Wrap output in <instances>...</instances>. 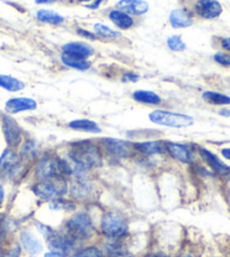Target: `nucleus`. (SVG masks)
Listing matches in <instances>:
<instances>
[{
  "mask_svg": "<svg viewBox=\"0 0 230 257\" xmlns=\"http://www.w3.org/2000/svg\"><path fill=\"white\" fill-rule=\"evenodd\" d=\"M75 2L79 3V4H89V3L93 2V0H75Z\"/></svg>",
  "mask_w": 230,
  "mask_h": 257,
  "instance_id": "49",
  "label": "nucleus"
},
{
  "mask_svg": "<svg viewBox=\"0 0 230 257\" xmlns=\"http://www.w3.org/2000/svg\"><path fill=\"white\" fill-rule=\"evenodd\" d=\"M30 191L40 204H45L59 197L68 196L69 181L61 175L50 180L33 181Z\"/></svg>",
  "mask_w": 230,
  "mask_h": 257,
  "instance_id": "5",
  "label": "nucleus"
},
{
  "mask_svg": "<svg viewBox=\"0 0 230 257\" xmlns=\"http://www.w3.org/2000/svg\"><path fill=\"white\" fill-rule=\"evenodd\" d=\"M99 240L129 241L130 222L127 215L115 209L104 210L98 219Z\"/></svg>",
  "mask_w": 230,
  "mask_h": 257,
  "instance_id": "4",
  "label": "nucleus"
},
{
  "mask_svg": "<svg viewBox=\"0 0 230 257\" xmlns=\"http://www.w3.org/2000/svg\"><path fill=\"white\" fill-rule=\"evenodd\" d=\"M106 257H138V256L133 253L129 247H127V248H123L121 250L114 251V253L107 254Z\"/></svg>",
  "mask_w": 230,
  "mask_h": 257,
  "instance_id": "39",
  "label": "nucleus"
},
{
  "mask_svg": "<svg viewBox=\"0 0 230 257\" xmlns=\"http://www.w3.org/2000/svg\"><path fill=\"white\" fill-rule=\"evenodd\" d=\"M68 181V196L79 205L94 203L97 200L99 189L93 173L73 166V174Z\"/></svg>",
  "mask_w": 230,
  "mask_h": 257,
  "instance_id": "3",
  "label": "nucleus"
},
{
  "mask_svg": "<svg viewBox=\"0 0 230 257\" xmlns=\"http://www.w3.org/2000/svg\"><path fill=\"white\" fill-rule=\"evenodd\" d=\"M33 227L35 229V231L38 232L41 237H42V239L44 241H47L49 238H51L58 229L56 227H53L52 224L42 221V220H38V219L33 220Z\"/></svg>",
  "mask_w": 230,
  "mask_h": 257,
  "instance_id": "32",
  "label": "nucleus"
},
{
  "mask_svg": "<svg viewBox=\"0 0 230 257\" xmlns=\"http://www.w3.org/2000/svg\"><path fill=\"white\" fill-rule=\"evenodd\" d=\"M0 128L8 148L18 149L22 142L26 138L24 128L21 126L20 123L15 117L6 112L0 113Z\"/></svg>",
  "mask_w": 230,
  "mask_h": 257,
  "instance_id": "10",
  "label": "nucleus"
},
{
  "mask_svg": "<svg viewBox=\"0 0 230 257\" xmlns=\"http://www.w3.org/2000/svg\"><path fill=\"white\" fill-rule=\"evenodd\" d=\"M71 257H106V254L98 240L80 246Z\"/></svg>",
  "mask_w": 230,
  "mask_h": 257,
  "instance_id": "26",
  "label": "nucleus"
},
{
  "mask_svg": "<svg viewBox=\"0 0 230 257\" xmlns=\"http://www.w3.org/2000/svg\"><path fill=\"white\" fill-rule=\"evenodd\" d=\"M168 21L173 29H188L194 24V14L186 8H175L169 14Z\"/></svg>",
  "mask_w": 230,
  "mask_h": 257,
  "instance_id": "17",
  "label": "nucleus"
},
{
  "mask_svg": "<svg viewBox=\"0 0 230 257\" xmlns=\"http://www.w3.org/2000/svg\"><path fill=\"white\" fill-rule=\"evenodd\" d=\"M60 228L81 244L99 240L98 221H96L90 203L80 205L75 212L67 215Z\"/></svg>",
  "mask_w": 230,
  "mask_h": 257,
  "instance_id": "1",
  "label": "nucleus"
},
{
  "mask_svg": "<svg viewBox=\"0 0 230 257\" xmlns=\"http://www.w3.org/2000/svg\"><path fill=\"white\" fill-rule=\"evenodd\" d=\"M43 257H70L63 253H60V251L57 250H50L48 249L47 251H44L43 253Z\"/></svg>",
  "mask_w": 230,
  "mask_h": 257,
  "instance_id": "44",
  "label": "nucleus"
},
{
  "mask_svg": "<svg viewBox=\"0 0 230 257\" xmlns=\"http://www.w3.org/2000/svg\"><path fill=\"white\" fill-rule=\"evenodd\" d=\"M17 151L21 160L31 165L35 163V160L40 157L41 153H42L40 149L39 142L33 139V138H25Z\"/></svg>",
  "mask_w": 230,
  "mask_h": 257,
  "instance_id": "18",
  "label": "nucleus"
},
{
  "mask_svg": "<svg viewBox=\"0 0 230 257\" xmlns=\"http://www.w3.org/2000/svg\"><path fill=\"white\" fill-rule=\"evenodd\" d=\"M218 114L220 116H223V117H230V107L228 106H224L221 107L218 111Z\"/></svg>",
  "mask_w": 230,
  "mask_h": 257,
  "instance_id": "46",
  "label": "nucleus"
},
{
  "mask_svg": "<svg viewBox=\"0 0 230 257\" xmlns=\"http://www.w3.org/2000/svg\"><path fill=\"white\" fill-rule=\"evenodd\" d=\"M21 162L20 155L16 149L7 148L0 155V181H4L9 171Z\"/></svg>",
  "mask_w": 230,
  "mask_h": 257,
  "instance_id": "23",
  "label": "nucleus"
},
{
  "mask_svg": "<svg viewBox=\"0 0 230 257\" xmlns=\"http://www.w3.org/2000/svg\"><path fill=\"white\" fill-rule=\"evenodd\" d=\"M132 98L135 102L148 105V106H159L163 103L162 96L155 93L153 90H146V89H138L132 93Z\"/></svg>",
  "mask_w": 230,
  "mask_h": 257,
  "instance_id": "25",
  "label": "nucleus"
},
{
  "mask_svg": "<svg viewBox=\"0 0 230 257\" xmlns=\"http://www.w3.org/2000/svg\"><path fill=\"white\" fill-rule=\"evenodd\" d=\"M11 233L7 231V229L5 228L4 223H3V220L0 218V247H3V248H6V246L9 244V241H11Z\"/></svg>",
  "mask_w": 230,
  "mask_h": 257,
  "instance_id": "36",
  "label": "nucleus"
},
{
  "mask_svg": "<svg viewBox=\"0 0 230 257\" xmlns=\"http://www.w3.org/2000/svg\"><path fill=\"white\" fill-rule=\"evenodd\" d=\"M5 203H6V189H5L4 183L0 181V210H2Z\"/></svg>",
  "mask_w": 230,
  "mask_h": 257,
  "instance_id": "41",
  "label": "nucleus"
},
{
  "mask_svg": "<svg viewBox=\"0 0 230 257\" xmlns=\"http://www.w3.org/2000/svg\"><path fill=\"white\" fill-rule=\"evenodd\" d=\"M196 151L200 162L209 168L218 180H227L230 177V166L222 158L204 146L196 144Z\"/></svg>",
  "mask_w": 230,
  "mask_h": 257,
  "instance_id": "11",
  "label": "nucleus"
},
{
  "mask_svg": "<svg viewBox=\"0 0 230 257\" xmlns=\"http://www.w3.org/2000/svg\"><path fill=\"white\" fill-rule=\"evenodd\" d=\"M149 121L156 125L171 128H186L194 124V117L185 113L156 108L148 115Z\"/></svg>",
  "mask_w": 230,
  "mask_h": 257,
  "instance_id": "7",
  "label": "nucleus"
},
{
  "mask_svg": "<svg viewBox=\"0 0 230 257\" xmlns=\"http://www.w3.org/2000/svg\"><path fill=\"white\" fill-rule=\"evenodd\" d=\"M76 33L79 36H81V38H84L88 41H97L98 40V36L96 35L94 32L87 31L85 29H82V27H77Z\"/></svg>",
  "mask_w": 230,
  "mask_h": 257,
  "instance_id": "37",
  "label": "nucleus"
},
{
  "mask_svg": "<svg viewBox=\"0 0 230 257\" xmlns=\"http://www.w3.org/2000/svg\"><path fill=\"white\" fill-rule=\"evenodd\" d=\"M223 12L222 5L218 0H196L193 5L192 13L201 20H217Z\"/></svg>",
  "mask_w": 230,
  "mask_h": 257,
  "instance_id": "15",
  "label": "nucleus"
},
{
  "mask_svg": "<svg viewBox=\"0 0 230 257\" xmlns=\"http://www.w3.org/2000/svg\"><path fill=\"white\" fill-rule=\"evenodd\" d=\"M0 257H5V248L0 247Z\"/></svg>",
  "mask_w": 230,
  "mask_h": 257,
  "instance_id": "50",
  "label": "nucleus"
},
{
  "mask_svg": "<svg viewBox=\"0 0 230 257\" xmlns=\"http://www.w3.org/2000/svg\"><path fill=\"white\" fill-rule=\"evenodd\" d=\"M57 154L47 150L41 153L40 157L32 165V178L33 181H44L60 176L57 164Z\"/></svg>",
  "mask_w": 230,
  "mask_h": 257,
  "instance_id": "9",
  "label": "nucleus"
},
{
  "mask_svg": "<svg viewBox=\"0 0 230 257\" xmlns=\"http://www.w3.org/2000/svg\"><path fill=\"white\" fill-rule=\"evenodd\" d=\"M220 155H221L223 160L230 162V147H223V148L220 149Z\"/></svg>",
  "mask_w": 230,
  "mask_h": 257,
  "instance_id": "45",
  "label": "nucleus"
},
{
  "mask_svg": "<svg viewBox=\"0 0 230 257\" xmlns=\"http://www.w3.org/2000/svg\"><path fill=\"white\" fill-rule=\"evenodd\" d=\"M60 59H61V62L64 64V66L70 69H75V70L87 71L91 67V62L88 60V59H82V58L71 56V54H68L64 52L61 53Z\"/></svg>",
  "mask_w": 230,
  "mask_h": 257,
  "instance_id": "27",
  "label": "nucleus"
},
{
  "mask_svg": "<svg viewBox=\"0 0 230 257\" xmlns=\"http://www.w3.org/2000/svg\"><path fill=\"white\" fill-rule=\"evenodd\" d=\"M220 47H221L223 51L230 53V36H226V38L220 40Z\"/></svg>",
  "mask_w": 230,
  "mask_h": 257,
  "instance_id": "43",
  "label": "nucleus"
},
{
  "mask_svg": "<svg viewBox=\"0 0 230 257\" xmlns=\"http://www.w3.org/2000/svg\"><path fill=\"white\" fill-rule=\"evenodd\" d=\"M64 156L70 160L73 166L79 167L86 172L95 173L105 164L103 150L98 140L81 139L69 142Z\"/></svg>",
  "mask_w": 230,
  "mask_h": 257,
  "instance_id": "2",
  "label": "nucleus"
},
{
  "mask_svg": "<svg viewBox=\"0 0 230 257\" xmlns=\"http://www.w3.org/2000/svg\"><path fill=\"white\" fill-rule=\"evenodd\" d=\"M36 20L40 21L44 24H49L52 26H59L64 23V17L54 11H50V9H39L36 12Z\"/></svg>",
  "mask_w": 230,
  "mask_h": 257,
  "instance_id": "29",
  "label": "nucleus"
},
{
  "mask_svg": "<svg viewBox=\"0 0 230 257\" xmlns=\"http://www.w3.org/2000/svg\"><path fill=\"white\" fill-rule=\"evenodd\" d=\"M139 79H140V75L135 71L124 72L121 77L122 82H133V84H135V82L139 81Z\"/></svg>",
  "mask_w": 230,
  "mask_h": 257,
  "instance_id": "38",
  "label": "nucleus"
},
{
  "mask_svg": "<svg viewBox=\"0 0 230 257\" xmlns=\"http://www.w3.org/2000/svg\"><path fill=\"white\" fill-rule=\"evenodd\" d=\"M39 104L31 97H12L5 103V112L11 115L23 112H32L38 109Z\"/></svg>",
  "mask_w": 230,
  "mask_h": 257,
  "instance_id": "16",
  "label": "nucleus"
},
{
  "mask_svg": "<svg viewBox=\"0 0 230 257\" xmlns=\"http://www.w3.org/2000/svg\"><path fill=\"white\" fill-rule=\"evenodd\" d=\"M107 17L108 20L111 21L112 24L117 27L120 32L131 30L132 27L136 25V21L135 18H133V16L129 15V14L126 12L120 11L118 8L109 11Z\"/></svg>",
  "mask_w": 230,
  "mask_h": 257,
  "instance_id": "21",
  "label": "nucleus"
},
{
  "mask_svg": "<svg viewBox=\"0 0 230 257\" xmlns=\"http://www.w3.org/2000/svg\"><path fill=\"white\" fill-rule=\"evenodd\" d=\"M202 99L212 106H230V96L215 90H205L202 93Z\"/></svg>",
  "mask_w": 230,
  "mask_h": 257,
  "instance_id": "28",
  "label": "nucleus"
},
{
  "mask_svg": "<svg viewBox=\"0 0 230 257\" xmlns=\"http://www.w3.org/2000/svg\"><path fill=\"white\" fill-rule=\"evenodd\" d=\"M98 144L103 150L105 162L120 164L127 160L135 159L132 141L118 139V138L104 137L98 139Z\"/></svg>",
  "mask_w": 230,
  "mask_h": 257,
  "instance_id": "6",
  "label": "nucleus"
},
{
  "mask_svg": "<svg viewBox=\"0 0 230 257\" xmlns=\"http://www.w3.org/2000/svg\"><path fill=\"white\" fill-rule=\"evenodd\" d=\"M210 257H219V256H210Z\"/></svg>",
  "mask_w": 230,
  "mask_h": 257,
  "instance_id": "51",
  "label": "nucleus"
},
{
  "mask_svg": "<svg viewBox=\"0 0 230 257\" xmlns=\"http://www.w3.org/2000/svg\"><path fill=\"white\" fill-rule=\"evenodd\" d=\"M62 52L71 54L82 59H89L95 54V49L91 44L87 42H81V41H73V42H68L61 47Z\"/></svg>",
  "mask_w": 230,
  "mask_h": 257,
  "instance_id": "20",
  "label": "nucleus"
},
{
  "mask_svg": "<svg viewBox=\"0 0 230 257\" xmlns=\"http://www.w3.org/2000/svg\"><path fill=\"white\" fill-rule=\"evenodd\" d=\"M67 126L73 131L93 133V135H99L103 131L97 122L89 120V118H76V120L68 122Z\"/></svg>",
  "mask_w": 230,
  "mask_h": 257,
  "instance_id": "24",
  "label": "nucleus"
},
{
  "mask_svg": "<svg viewBox=\"0 0 230 257\" xmlns=\"http://www.w3.org/2000/svg\"><path fill=\"white\" fill-rule=\"evenodd\" d=\"M214 62L224 68H230V53L226 51H218L213 54Z\"/></svg>",
  "mask_w": 230,
  "mask_h": 257,
  "instance_id": "35",
  "label": "nucleus"
},
{
  "mask_svg": "<svg viewBox=\"0 0 230 257\" xmlns=\"http://www.w3.org/2000/svg\"><path fill=\"white\" fill-rule=\"evenodd\" d=\"M93 32L98 36V39L103 40H118L122 36V33L119 30L111 29V27L102 24V23L94 24Z\"/></svg>",
  "mask_w": 230,
  "mask_h": 257,
  "instance_id": "31",
  "label": "nucleus"
},
{
  "mask_svg": "<svg viewBox=\"0 0 230 257\" xmlns=\"http://www.w3.org/2000/svg\"><path fill=\"white\" fill-rule=\"evenodd\" d=\"M166 44H167V48L174 52H184L187 48V45L183 41L182 36L177 34L168 36L166 40Z\"/></svg>",
  "mask_w": 230,
  "mask_h": 257,
  "instance_id": "33",
  "label": "nucleus"
},
{
  "mask_svg": "<svg viewBox=\"0 0 230 257\" xmlns=\"http://www.w3.org/2000/svg\"><path fill=\"white\" fill-rule=\"evenodd\" d=\"M23 248L17 239H12L5 248V257H22Z\"/></svg>",
  "mask_w": 230,
  "mask_h": 257,
  "instance_id": "34",
  "label": "nucleus"
},
{
  "mask_svg": "<svg viewBox=\"0 0 230 257\" xmlns=\"http://www.w3.org/2000/svg\"><path fill=\"white\" fill-rule=\"evenodd\" d=\"M36 5H52L58 2H61V0H34Z\"/></svg>",
  "mask_w": 230,
  "mask_h": 257,
  "instance_id": "47",
  "label": "nucleus"
},
{
  "mask_svg": "<svg viewBox=\"0 0 230 257\" xmlns=\"http://www.w3.org/2000/svg\"><path fill=\"white\" fill-rule=\"evenodd\" d=\"M32 175V165L21 160L16 164L5 177L3 182H8L13 185H20L27 180V177Z\"/></svg>",
  "mask_w": 230,
  "mask_h": 257,
  "instance_id": "19",
  "label": "nucleus"
},
{
  "mask_svg": "<svg viewBox=\"0 0 230 257\" xmlns=\"http://www.w3.org/2000/svg\"><path fill=\"white\" fill-rule=\"evenodd\" d=\"M142 257H172V255L166 253V251L158 249V250H149V251H147V253Z\"/></svg>",
  "mask_w": 230,
  "mask_h": 257,
  "instance_id": "40",
  "label": "nucleus"
},
{
  "mask_svg": "<svg viewBox=\"0 0 230 257\" xmlns=\"http://www.w3.org/2000/svg\"><path fill=\"white\" fill-rule=\"evenodd\" d=\"M176 257H199V256L195 255L191 250H185V251H183V253H181L179 255H177Z\"/></svg>",
  "mask_w": 230,
  "mask_h": 257,
  "instance_id": "48",
  "label": "nucleus"
},
{
  "mask_svg": "<svg viewBox=\"0 0 230 257\" xmlns=\"http://www.w3.org/2000/svg\"><path fill=\"white\" fill-rule=\"evenodd\" d=\"M26 84L23 80L13 76L0 75V88L9 91V93H18L25 89Z\"/></svg>",
  "mask_w": 230,
  "mask_h": 257,
  "instance_id": "30",
  "label": "nucleus"
},
{
  "mask_svg": "<svg viewBox=\"0 0 230 257\" xmlns=\"http://www.w3.org/2000/svg\"><path fill=\"white\" fill-rule=\"evenodd\" d=\"M165 146H166V156L175 163L188 167L199 160L196 144L194 142H175L165 140Z\"/></svg>",
  "mask_w": 230,
  "mask_h": 257,
  "instance_id": "8",
  "label": "nucleus"
},
{
  "mask_svg": "<svg viewBox=\"0 0 230 257\" xmlns=\"http://www.w3.org/2000/svg\"><path fill=\"white\" fill-rule=\"evenodd\" d=\"M82 245L84 244H81L80 241L68 235L61 228H58L54 235L45 241V246L48 247V249L57 250L70 257Z\"/></svg>",
  "mask_w": 230,
  "mask_h": 257,
  "instance_id": "12",
  "label": "nucleus"
},
{
  "mask_svg": "<svg viewBox=\"0 0 230 257\" xmlns=\"http://www.w3.org/2000/svg\"><path fill=\"white\" fill-rule=\"evenodd\" d=\"M17 240L22 246L23 251L30 256H38L44 253L45 241L38 232L32 228H23L18 231Z\"/></svg>",
  "mask_w": 230,
  "mask_h": 257,
  "instance_id": "13",
  "label": "nucleus"
},
{
  "mask_svg": "<svg viewBox=\"0 0 230 257\" xmlns=\"http://www.w3.org/2000/svg\"><path fill=\"white\" fill-rule=\"evenodd\" d=\"M132 145H133L135 154L136 156H138V157L147 158V159H155L157 157H167L165 140L153 139V140L132 141Z\"/></svg>",
  "mask_w": 230,
  "mask_h": 257,
  "instance_id": "14",
  "label": "nucleus"
},
{
  "mask_svg": "<svg viewBox=\"0 0 230 257\" xmlns=\"http://www.w3.org/2000/svg\"><path fill=\"white\" fill-rule=\"evenodd\" d=\"M104 2H107V0H93L91 3L86 4L85 7L91 9V11H96V9H98L100 7V5H102Z\"/></svg>",
  "mask_w": 230,
  "mask_h": 257,
  "instance_id": "42",
  "label": "nucleus"
},
{
  "mask_svg": "<svg viewBox=\"0 0 230 257\" xmlns=\"http://www.w3.org/2000/svg\"><path fill=\"white\" fill-rule=\"evenodd\" d=\"M117 8L131 16H142L149 12V4L146 0H120Z\"/></svg>",
  "mask_w": 230,
  "mask_h": 257,
  "instance_id": "22",
  "label": "nucleus"
}]
</instances>
